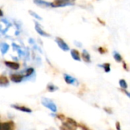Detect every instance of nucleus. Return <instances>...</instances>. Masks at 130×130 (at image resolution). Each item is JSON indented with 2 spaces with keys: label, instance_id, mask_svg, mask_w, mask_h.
Returning <instances> with one entry per match:
<instances>
[{
  "label": "nucleus",
  "instance_id": "3",
  "mask_svg": "<svg viewBox=\"0 0 130 130\" xmlns=\"http://www.w3.org/2000/svg\"><path fill=\"white\" fill-rule=\"evenodd\" d=\"M56 41L57 43V44L59 45V46L64 51H68L69 50V46L67 45V43L60 37H56Z\"/></svg>",
  "mask_w": 130,
  "mask_h": 130
},
{
  "label": "nucleus",
  "instance_id": "7",
  "mask_svg": "<svg viewBox=\"0 0 130 130\" xmlns=\"http://www.w3.org/2000/svg\"><path fill=\"white\" fill-rule=\"evenodd\" d=\"M43 104L45 107H46L47 108H49V109H50L51 111H53V113H56V106L53 102H50V101L46 102V103L43 102Z\"/></svg>",
  "mask_w": 130,
  "mask_h": 130
},
{
  "label": "nucleus",
  "instance_id": "27",
  "mask_svg": "<svg viewBox=\"0 0 130 130\" xmlns=\"http://www.w3.org/2000/svg\"><path fill=\"white\" fill-rule=\"evenodd\" d=\"M2 14H3V13H2V11L0 9V17H1V16H2Z\"/></svg>",
  "mask_w": 130,
  "mask_h": 130
},
{
  "label": "nucleus",
  "instance_id": "10",
  "mask_svg": "<svg viewBox=\"0 0 130 130\" xmlns=\"http://www.w3.org/2000/svg\"><path fill=\"white\" fill-rule=\"evenodd\" d=\"M82 59L85 62H91V57L90 55L88 52H86L85 50L83 51V53H82Z\"/></svg>",
  "mask_w": 130,
  "mask_h": 130
},
{
  "label": "nucleus",
  "instance_id": "11",
  "mask_svg": "<svg viewBox=\"0 0 130 130\" xmlns=\"http://www.w3.org/2000/svg\"><path fill=\"white\" fill-rule=\"evenodd\" d=\"M8 85V78L6 76L0 75V85L5 86Z\"/></svg>",
  "mask_w": 130,
  "mask_h": 130
},
{
  "label": "nucleus",
  "instance_id": "1",
  "mask_svg": "<svg viewBox=\"0 0 130 130\" xmlns=\"http://www.w3.org/2000/svg\"><path fill=\"white\" fill-rule=\"evenodd\" d=\"M75 0H54L53 3H51V5L53 7H61V6H66L69 4H72Z\"/></svg>",
  "mask_w": 130,
  "mask_h": 130
},
{
  "label": "nucleus",
  "instance_id": "15",
  "mask_svg": "<svg viewBox=\"0 0 130 130\" xmlns=\"http://www.w3.org/2000/svg\"><path fill=\"white\" fill-rule=\"evenodd\" d=\"M34 3H36V4L39 5H40L43 4V5H50V6H51V3H48V2H44V1H43V0H34Z\"/></svg>",
  "mask_w": 130,
  "mask_h": 130
},
{
  "label": "nucleus",
  "instance_id": "12",
  "mask_svg": "<svg viewBox=\"0 0 130 130\" xmlns=\"http://www.w3.org/2000/svg\"><path fill=\"white\" fill-rule=\"evenodd\" d=\"M66 123H69V125H71V126L75 127V128H77V127H78V123L75 120H73L72 118H69V117L66 119Z\"/></svg>",
  "mask_w": 130,
  "mask_h": 130
},
{
  "label": "nucleus",
  "instance_id": "25",
  "mask_svg": "<svg viewBox=\"0 0 130 130\" xmlns=\"http://www.w3.org/2000/svg\"><path fill=\"white\" fill-rule=\"evenodd\" d=\"M104 110H105L107 113H112V110H111L110 108H106V107H104Z\"/></svg>",
  "mask_w": 130,
  "mask_h": 130
},
{
  "label": "nucleus",
  "instance_id": "4",
  "mask_svg": "<svg viewBox=\"0 0 130 130\" xmlns=\"http://www.w3.org/2000/svg\"><path fill=\"white\" fill-rule=\"evenodd\" d=\"M5 64L6 66H8V68L13 69V70H18L20 68V65L19 63L16 62H11V61H5Z\"/></svg>",
  "mask_w": 130,
  "mask_h": 130
},
{
  "label": "nucleus",
  "instance_id": "16",
  "mask_svg": "<svg viewBox=\"0 0 130 130\" xmlns=\"http://www.w3.org/2000/svg\"><path fill=\"white\" fill-rule=\"evenodd\" d=\"M113 57H114L115 60H116L117 62H122V60H123L122 56H121L118 53H114Z\"/></svg>",
  "mask_w": 130,
  "mask_h": 130
},
{
  "label": "nucleus",
  "instance_id": "14",
  "mask_svg": "<svg viewBox=\"0 0 130 130\" xmlns=\"http://www.w3.org/2000/svg\"><path fill=\"white\" fill-rule=\"evenodd\" d=\"M120 87H121L123 89H124V90H126V89L128 88V85H127L126 82L124 79H120Z\"/></svg>",
  "mask_w": 130,
  "mask_h": 130
},
{
  "label": "nucleus",
  "instance_id": "19",
  "mask_svg": "<svg viewBox=\"0 0 130 130\" xmlns=\"http://www.w3.org/2000/svg\"><path fill=\"white\" fill-rule=\"evenodd\" d=\"M103 67H104V71L106 72H109L110 71V63H104L103 65Z\"/></svg>",
  "mask_w": 130,
  "mask_h": 130
},
{
  "label": "nucleus",
  "instance_id": "18",
  "mask_svg": "<svg viewBox=\"0 0 130 130\" xmlns=\"http://www.w3.org/2000/svg\"><path fill=\"white\" fill-rule=\"evenodd\" d=\"M78 126L82 130H92L88 126H87L86 125H85V124H83V123H78Z\"/></svg>",
  "mask_w": 130,
  "mask_h": 130
},
{
  "label": "nucleus",
  "instance_id": "2",
  "mask_svg": "<svg viewBox=\"0 0 130 130\" xmlns=\"http://www.w3.org/2000/svg\"><path fill=\"white\" fill-rule=\"evenodd\" d=\"M14 124L12 121L0 123V130H14Z\"/></svg>",
  "mask_w": 130,
  "mask_h": 130
},
{
  "label": "nucleus",
  "instance_id": "20",
  "mask_svg": "<svg viewBox=\"0 0 130 130\" xmlns=\"http://www.w3.org/2000/svg\"><path fill=\"white\" fill-rule=\"evenodd\" d=\"M34 72V69L33 68H29L26 71V76H30L33 74Z\"/></svg>",
  "mask_w": 130,
  "mask_h": 130
},
{
  "label": "nucleus",
  "instance_id": "8",
  "mask_svg": "<svg viewBox=\"0 0 130 130\" xmlns=\"http://www.w3.org/2000/svg\"><path fill=\"white\" fill-rule=\"evenodd\" d=\"M71 55L72 56V58L75 59V60H77V61H80L81 60V56H80V53L77 50H71Z\"/></svg>",
  "mask_w": 130,
  "mask_h": 130
},
{
  "label": "nucleus",
  "instance_id": "22",
  "mask_svg": "<svg viewBox=\"0 0 130 130\" xmlns=\"http://www.w3.org/2000/svg\"><path fill=\"white\" fill-rule=\"evenodd\" d=\"M98 50H99V52H100L101 53H102V54L107 52V50L104 49L103 47H99V48H98Z\"/></svg>",
  "mask_w": 130,
  "mask_h": 130
},
{
  "label": "nucleus",
  "instance_id": "6",
  "mask_svg": "<svg viewBox=\"0 0 130 130\" xmlns=\"http://www.w3.org/2000/svg\"><path fill=\"white\" fill-rule=\"evenodd\" d=\"M11 107H12L13 108H14V109L18 110H20V111H21V112H24V113H29L32 112L31 109H30V108H28V107H25V106H20V105H11Z\"/></svg>",
  "mask_w": 130,
  "mask_h": 130
},
{
  "label": "nucleus",
  "instance_id": "9",
  "mask_svg": "<svg viewBox=\"0 0 130 130\" xmlns=\"http://www.w3.org/2000/svg\"><path fill=\"white\" fill-rule=\"evenodd\" d=\"M60 130H76V128L69 125L67 123H63L62 125L59 127Z\"/></svg>",
  "mask_w": 130,
  "mask_h": 130
},
{
  "label": "nucleus",
  "instance_id": "26",
  "mask_svg": "<svg viewBox=\"0 0 130 130\" xmlns=\"http://www.w3.org/2000/svg\"><path fill=\"white\" fill-rule=\"evenodd\" d=\"M123 67H125L126 70H127V71H128V69H127V67H126V62H123Z\"/></svg>",
  "mask_w": 130,
  "mask_h": 130
},
{
  "label": "nucleus",
  "instance_id": "13",
  "mask_svg": "<svg viewBox=\"0 0 130 130\" xmlns=\"http://www.w3.org/2000/svg\"><path fill=\"white\" fill-rule=\"evenodd\" d=\"M36 30H37V32L39 34H40V35H42V36H44V37H49L50 35L48 34H46L45 31H43L40 27V26H38V24H36Z\"/></svg>",
  "mask_w": 130,
  "mask_h": 130
},
{
  "label": "nucleus",
  "instance_id": "24",
  "mask_svg": "<svg viewBox=\"0 0 130 130\" xmlns=\"http://www.w3.org/2000/svg\"><path fill=\"white\" fill-rule=\"evenodd\" d=\"M116 127H117V130H121L120 124L119 122H117V123H116Z\"/></svg>",
  "mask_w": 130,
  "mask_h": 130
},
{
  "label": "nucleus",
  "instance_id": "17",
  "mask_svg": "<svg viewBox=\"0 0 130 130\" xmlns=\"http://www.w3.org/2000/svg\"><path fill=\"white\" fill-rule=\"evenodd\" d=\"M65 80H66V82L67 84H72V83L75 81L74 78H72V77H70V76H69V75H66V76H65Z\"/></svg>",
  "mask_w": 130,
  "mask_h": 130
},
{
  "label": "nucleus",
  "instance_id": "21",
  "mask_svg": "<svg viewBox=\"0 0 130 130\" xmlns=\"http://www.w3.org/2000/svg\"><path fill=\"white\" fill-rule=\"evenodd\" d=\"M57 118H58L59 120L63 121V120L66 119V117H65V115H63V114H58V115H57Z\"/></svg>",
  "mask_w": 130,
  "mask_h": 130
},
{
  "label": "nucleus",
  "instance_id": "23",
  "mask_svg": "<svg viewBox=\"0 0 130 130\" xmlns=\"http://www.w3.org/2000/svg\"><path fill=\"white\" fill-rule=\"evenodd\" d=\"M30 14H32L33 16H34V17H35L36 18H37V19H41V18H40V17L39 15H37V14H35L34 12H31V11H30Z\"/></svg>",
  "mask_w": 130,
  "mask_h": 130
},
{
  "label": "nucleus",
  "instance_id": "5",
  "mask_svg": "<svg viewBox=\"0 0 130 130\" xmlns=\"http://www.w3.org/2000/svg\"><path fill=\"white\" fill-rule=\"evenodd\" d=\"M24 78V76L22 75H19V74H12L10 76V79L11 82H15V83H19L21 82H22Z\"/></svg>",
  "mask_w": 130,
  "mask_h": 130
}]
</instances>
